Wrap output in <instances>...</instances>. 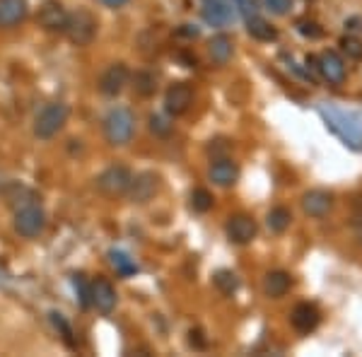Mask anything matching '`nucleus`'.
Masks as SVG:
<instances>
[{
	"label": "nucleus",
	"instance_id": "4c0bfd02",
	"mask_svg": "<svg viewBox=\"0 0 362 357\" xmlns=\"http://www.w3.org/2000/svg\"><path fill=\"white\" fill-rule=\"evenodd\" d=\"M307 3H314V0H307Z\"/></svg>",
	"mask_w": 362,
	"mask_h": 357
},
{
	"label": "nucleus",
	"instance_id": "423d86ee",
	"mask_svg": "<svg viewBox=\"0 0 362 357\" xmlns=\"http://www.w3.org/2000/svg\"><path fill=\"white\" fill-rule=\"evenodd\" d=\"M131 181H133L131 169L124 165H112L97 177V189L99 193H104V196L116 198V196H124L128 191V186H131Z\"/></svg>",
	"mask_w": 362,
	"mask_h": 357
},
{
	"label": "nucleus",
	"instance_id": "dca6fc26",
	"mask_svg": "<svg viewBox=\"0 0 362 357\" xmlns=\"http://www.w3.org/2000/svg\"><path fill=\"white\" fill-rule=\"evenodd\" d=\"M203 20L210 27H227L235 20V10L227 0H206L203 3Z\"/></svg>",
	"mask_w": 362,
	"mask_h": 357
},
{
	"label": "nucleus",
	"instance_id": "2f4dec72",
	"mask_svg": "<svg viewBox=\"0 0 362 357\" xmlns=\"http://www.w3.org/2000/svg\"><path fill=\"white\" fill-rule=\"evenodd\" d=\"M264 8L268 10L271 15H288L290 8H293V0H261Z\"/></svg>",
	"mask_w": 362,
	"mask_h": 357
},
{
	"label": "nucleus",
	"instance_id": "2eb2a0df",
	"mask_svg": "<svg viewBox=\"0 0 362 357\" xmlns=\"http://www.w3.org/2000/svg\"><path fill=\"white\" fill-rule=\"evenodd\" d=\"M290 324H293V329L297 333H312V331H317V326L321 324V314L314 304L300 302L293 312H290Z\"/></svg>",
	"mask_w": 362,
	"mask_h": 357
},
{
	"label": "nucleus",
	"instance_id": "ddd939ff",
	"mask_svg": "<svg viewBox=\"0 0 362 357\" xmlns=\"http://www.w3.org/2000/svg\"><path fill=\"white\" fill-rule=\"evenodd\" d=\"M302 210L309 218H326L334 210V196L324 189H312L302 196Z\"/></svg>",
	"mask_w": 362,
	"mask_h": 357
},
{
	"label": "nucleus",
	"instance_id": "bb28decb",
	"mask_svg": "<svg viewBox=\"0 0 362 357\" xmlns=\"http://www.w3.org/2000/svg\"><path fill=\"white\" fill-rule=\"evenodd\" d=\"M338 46H341L343 56H346L348 61H362V42L355 37V34H346V37H341Z\"/></svg>",
	"mask_w": 362,
	"mask_h": 357
},
{
	"label": "nucleus",
	"instance_id": "4468645a",
	"mask_svg": "<svg viewBox=\"0 0 362 357\" xmlns=\"http://www.w3.org/2000/svg\"><path fill=\"white\" fill-rule=\"evenodd\" d=\"M208 179L213 181L215 186H220V189H230V186H235L237 179H239L237 162H232L230 157H218V160H215L208 169Z\"/></svg>",
	"mask_w": 362,
	"mask_h": 357
},
{
	"label": "nucleus",
	"instance_id": "0eeeda50",
	"mask_svg": "<svg viewBox=\"0 0 362 357\" xmlns=\"http://www.w3.org/2000/svg\"><path fill=\"white\" fill-rule=\"evenodd\" d=\"M157 191H160V177L155 172H140L138 177H133L126 196L136 206H145V203L157 196Z\"/></svg>",
	"mask_w": 362,
	"mask_h": 357
},
{
	"label": "nucleus",
	"instance_id": "aec40b11",
	"mask_svg": "<svg viewBox=\"0 0 362 357\" xmlns=\"http://www.w3.org/2000/svg\"><path fill=\"white\" fill-rule=\"evenodd\" d=\"M208 54H210V61L213 63L225 66V63H230L232 54H235V44H232V39L227 37V34H215L208 44Z\"/></svg>",
	"mask_w": 362,
	"mask_h": 357
},
{
	"label": "nucleus",
	"instance_id": "6e6552de",
	"mask_svg": "<svg viewBox=\"0 0 362 357\" xmlns=\"http://www.w3.org/2000/svg\"><path fill=\"white\" fill-rule=\"evenodd\" d=\"M68 17L70 13L66 8H63V3H58V0H46V3L39 8V27L44 29V32H51V34H63L68 27Z\"/></svg>",
	"mask_w": 362,
	"mask_h": 357
},
{
	"label": "nucleus",
	"instance_id": "e433bc0d",
	"mask_svg": "<svg viewBox=\"0 0 362 357\" xmlns=\"http://www.w3.org/2000/svg\"><path fill=\"white\" fill-rule=\"evenodd\" d=\"M355 232H358V239H360V242H362V220L358 222V230H355Z\"/></svg>",
	"mask_w": 362,
	"mask_h": 357
},
{
	"label": "nucleus",
	"instance_id": "7ed1b4c3",
	"mask_svg": "<svg viewBox=\"0 0 362 357\" xmlns=\"http://www.w3.org/2000/svg\"><path fill=\"white\" fill-rule=\"evenodd\" d=\"M97 29H99L97 17L92 15L90 10L80 8V10H75V13H70L68 27L63 34H66L68 42L73 46H90L97 37Z\"/></svg>",
	"mask_w": 362,
	"mask_h": 357
},
{
	"label": "nucleus",
	"instance_id": "9d476101",
	"mask_svg": "<svg viewBox=\"0 0 362 357\" xmlns=\"http://www.w3.org/2000/svg\"><path fill=\"white\" fill-rule=\"evenodd\" d=\"M128 80H131V70L126 63H112L99 78V92L104 97H119L126 90Z\"/></svg>",
	"mask_w": 362,
	"mask_h": 357
},
{
	"label": "nucleus",
	"instance_id": "473e14b6",
	"mask_svg": "<svg viewBox=\"0 0 362 357\" xmlns=\"http://www.w3.org/2000/svg\"><path fill=\"white\" fill-rule=\"evenodd\" d=\"M189 343L194 345L196 350H203V348H206V338H203V331H201V329H191V331H189Z\"/></svg>",
	"mask_w": 362,
	"mask_h": 357
},
{
	"label": "nucleus",
	"instance_id": "6ab92c4d",
	"mask_svg": "<svg viewBox=\"0 0 362 357\" xmlns=\"http://www.w3.org/2000/svg\"><path fill=\"white\" fill-rule=\"evenodd\" d=\"M247 32H249L251 39L264 42V44H271L278 39V29L273 27L268 20H264L261 15H249L247 17Z\"/></svg>",
	"mask_w": 362,
	"mask_h": 357
},
{
	"label": "nucleus",
	"instance_id": "39448f33",
	"mask_svg": "<svg viewBox=\"0 0 362 357\" xmlns=\"http://www.w3.org/2000/svg\"><path fill=\"white\" fill-rule=\"evenodd\" d=\"M15 232L25 239H34L39 237L46 230V213L39 203H29V206H22L15 210Z\"/></svg>",
	"mask_w": 362,
	"mask_h": 357
},
{
	"label": "nucleus",
	"instance_id": "72a5a7b5",
	"mask_svg": "<svg viewBox=\"0 0 362 357\" xmlns=\"http://www.w3.org/2000/svg\"><path fill=\"white\" fill-rule=\"evenodd\" d=\"M232 3L237 5L239 10L244 13V17H249V15H256L254 10H256V0H232Z\"/></svg>",
	"mask_w": 362,
	"mask_h": 357
},
{
	"label": "nucleus",
	"instance_id": "5701e85b",
	"mask_svg": "<svg viewBox=\"0 0 362 357\" xmlns=\"http://www.w3.org/2000/svg\"><path fill=\"white\" fill-rule=\"evenodd\" d=\"M266 222H268V230H271V232L283 234L290 227V222H293V213H290L288 208L278 206V208H273L271 213H268Z\"/></svg>",
	"mask_w": 362,
	"mask_h": 357
},
{
	"label": "nucleus",
	"instance_id": "a211bd4d",
	"mask_svg": "<svg viewBox=\"0 0 362 357\" xmlns=\"http://www.w3.org/2000/svg\"><path fill=\"white\" fill-rule=\"evenodd\" d=\"M293 288V275L288 271H271L266 273L264 278V295L271 297V300H280V297H285Z\"/></svg>",
	"mask_w": 362,
	"mask_h": 357
},
{
	"label": "nucleus",
	"instance_id": "412c9836",
	"mask_svg": "<svg viewBox=\"0 0 362 357\" xmlns=\"http://www.w3.org/2000/svg\"><path fill=\"white\" fill-rule=\"evenodd\" d=\"M5 201H8V206H13L17 210L22 206H29V203H39V196L22 184H8V189H5Z\"/></svg>",
	"mask_w": 362,
	"mask_h": 357
},
{
	"label": "nucleus",
	"instance_id": "f704fd0d",
	"mask_svg": "<svg viewBox=\"0 0 362 357\" xmlns=\"http://www.w3.org/2000/svg\"><path fill=\"white\" fill-rule=\"evenodd\" d=\"M177 32L181 34V37H186V39H196L198 34H201V29H198L196 25H181Z\"/></svg>",
	"mask_w": 362,
	"mask_h": 357
},
{
	"label": "nucleus",
	"instance_id": "f8f14e48",
	"mask_svg": "<svg viewBox=\"0 0 362 357\" xmlns=\"http://www.w3.org/2000/svg\"><path fill=\"white\" fill-rule=\"evenodd\" d=\"M90 304L102 314H112L116 307V290L107 278H95L90 283Z\"/></svg>",
	"mask_w": 362,
	"mask_h": 357
},
{
	"label": "nucleus",
	"instance_id": "20e7f679",
	"mask_svg": "<svg viewBox=\"0 0 362 357\" xmlns=\"http://www.w3.org/2000/svg\"><path fill=\"white\" fill-rule=\"evenodd\" d=\"M307 66H312L326 83L334 87H341L348 78L346 61H343L336 51H324V54H319V56H307Z\"/></svg>",
	"mask_w": 362,
	"mask_h": 357
},
{
	"label": "nucleus",
	"instance_id": "c85d7f7f",
	"mask_svg": "<svg viewBox=\"0 0 362 357\" xmlns=\"http://www.w3.org/2000/svg\"><path fill=\"white\" fill-rule=\"evenodd\" d=\"M295 27H297V32H300L302 37L312 39V42H317V39L324 37V29H321V25H319V22H314V20H309V17H302V20H297Z\"/></svg>",
	"mask_w": 362,
	"mask_h": 357
},
{
	"label": "nucleus",
	"instance_id": "b1692460",
	"mask_svg": "<svg viewBox=\"0 0 362 357\" xmlns=\"http://www.w3.org/2000/svg\"><path fill=\"white\" fill-rule=\"evenodd\" d=\"M213 283H215V288H218L223 295L227 297H232L235 292L239 290V278H237V273H232V271H227V268H220L218 273L213 275Z\"/></svg>",
	"mask_w": 362,
	"mask_h": 357
},
{
	"label": "nucleus",
	"instance_id": "393cba45",
	"mask_svg": "<svg viewBox=\"0 0 362 357\" xmlns=\"http://www.w3.org/2000/svg\"><path fill=\"white\" fill-rule=\"evenodd\" d=\"M148 128H150V133L157 136V138H169V136H172V131H174V124L167 119L165 114H150Z\"/></svg>",
	"mask_w": 362,
	"mask_h": 357
},
{
	"label": "nucleus",
	"instance_id": "c9c22d12",
	"mask_svg": "<svg viewBox=\"0 0 362 357\" xmlns=\"http://www.w3.org/2000/svg\"><path fill=\"white\" fill-rule=\"evenodd\" d=\"M126 3H128V0H102V5H107V8H112V10L124 8Z\"/></svg>",
	"mask_w": 362,
	"mask_h": 357
},
{
	"label": "nucleus",
	"instance_id": "a878e982",
	"mask_svg": "<svg viewBox=\"0 0 362 357\" xmlns=\"http://www.w3.org/2000/svg\"><path fill=\"white\" fill-rule=\"evenodd\" d=\"M109 261H112V266L116 268V273L124 275V278L138 273V266L131 261V256L124 254V251H112V254H109Z\"/></svg>",
	"mask_w": 362,
	"mask_h": 357
},
{
	"label": "nucleus",
	"instance_id": "9b49d317",
	"mask_svg": "<svg viewBox=\"0 0 362 357\" xmlns=\"http://www.w3.org/2000/svg\"><path fill=\"white\" fill-rule=\"evenodd\" d=\"M194 107V90L189 83H174L169 85L167 95H165V111L169 116H184L186 111Z\"/></svg>",
	"mask_w": 362,
	"mask_h": 357
},
{
	"label": "nucleus",
	"instance_id": "f3484780",
	"mask_svg": "<svg viewBox=\"0 0 362 357\" xmlns=\"http://www.w3.org/2000/svg\"><path fill=\"white\" fill-rule=\"evenodd\" d=\"M29 13L27 0H0V29H13L25 22Z\"/></svg>",
	"mask_w": 362,
	"mask_h": 357
},
{
	"label": "nucleus",
	"instance_id": "7c9ffc66",
	"mask_svg": "<svg viewBox=\"0 0 362 357\" xmlns=\"http://www.w3.org/2000/svg\"><path fill=\"white\" fill-rule=\"evenodd\" d=\"M51 321H54V326H56L58 331H61L63 341H66V343L70 345V348H75V341H73V329H70V326H68V321L63 319L61 314H56V312L51 314Z\"/></svg>",
	"mask_w": 362,
	"mask_h": 357
},
{
	"label": "nucleus",
	"instance_id": "f03ea898",
	"mask_svg": "<svg viewBox=\"0 0 362 357\" xmlns=\"http://www.w3.org/2000/svg\"><path fill=\"white\" fill-rule=\"evenodd\" d=\"M70 109L63 102H51L39 111L37 119H34V136L39 140H51L54 136L63 131V126L68 124Z\"/></svg>",
	"mask_w": 362,
	"mask_h": 357
},
{
	"label": "nucleus",
	"instance_id": "1a4fd4ad",
	"mask_svg": "<svg viewBox=\"0 0 362 357\" xmlns=\"http://www.w3.org/2000/svg\"><path fill=\"white\" fill-rule=\"evenodd\" d=\"M225 232H227V239H230L232 244H237V247H247L256 239V232H259V227H256V220L251 218V215H232L230 220H227L225 225Z\"/></svg>",
	"mask_w": 362,
	"mask_h": 357
},
{
	"label": "nucleus",
	"instance_id": "c756f323",
	"mask_svg": "<svg viewBox=\"0 0 362 357\" xmlns=\"http://www.w3.org/2000/svg\"><path fill=\"white\" fill-rule=\"evenodd\" d=\"M73 288H75V295L80 300V307L87 309L90 307V283L83 278V275H73Z\"/></svg>",
	"mask_w": 362,
	"mask_h": 357
},
{
	"label": "nucleus",
	"instance_id": "4be33fe9",
	"mask_svg": "<svg viewBox=\"0 0 362 357\" xmlns=\"http://www.w3.org/2000/svg\"><path fill=\"white\" fill-rule=\"evenodd\" d=\"M131 80H133V90L140 97H153L157 92V75L150 73V70H138Z\"/></svg>",
	"mask_w": 362,
	"mask_h": 357
},
{
	"label": "nucleus",
	"instance_id": "f257e3e1",
	"mask_svg": "<svg viewBox=\"0 0 362 357\" xmlns=\"http://www.w3.org/2000/svg\"><path fill=\"white\" fill-rule=\"evenodd\" d=\"M104 138L114 148H124L136 136V116L126 107H114L104 116Z\"/></svg>",
	"mask_w": 362,
	"mask_h": 357
},
{
	"label": "nucleus",
	"instance_id": "cd10ccee",
	"mask_svg": "<svg viewBox=\"0 0 362 357\" xmlns=\"http://www.w3.org/2000/svg\"><path fill=\"white\" fill-rule=\"evenodd\" d=\"M213 203H215V198L208 189H194V193H191V208H194L196 213H208V210L213 208Z\"/></svg>",
	"mask_w": 362,
	"mask_h": 357
}]
</instances>
